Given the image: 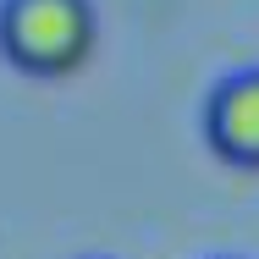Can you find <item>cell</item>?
<instances>
[{
	"mask_svg": "<svg viewBox=\"0 0 259 259\" xmlns=\"http://www.w3.org/2000/svg\"><path fill=\"white\" fill-rule=\"evenodd\" d=\"M204 138L221 160L259 171V66L215 83V94L204 105Z\"/></svg>",
	"mask_w": 259,
	"mask_h": 259,
	"instance_id": "obj_2",
	"label": "cell"
},
{
	"mask_svg": "<svg viewBox=\"0 0 259 259\" xmlns=\"http://www.w3.org/2000/svg\"><path fill=\"white\" fill-rule=\"evenodd\" d=\"M100 39L94 0H6L0 50L28 77H72L89 66Z\"/></svg>",
	"mask_w": 259,
	"mask_h": 259,
	"instance_id": "obj_1",
	"label": "cell"
}]
</instances>
